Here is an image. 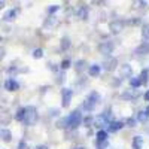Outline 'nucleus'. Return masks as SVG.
I'll list each match as a JSON object with an SVG mask.
<instances>
[{"mask_svg": "<svg viewBox=\"0 0 149 149\" xmlns=\"http://www.w3.org/2000/svg\"><path fill=\"white\" fill-rule=\"evenodd\" d=\"M82 121V115H81V112L79 110H73L72 113L63 121V122H60V127H67V128H76L79 124Z\"/></svg>", "mask_w": 149, "mask_h": 149, "instance_id": "1", "label": "nucleus"}, {"mask_svg": "<svg viewBox=\"0 0 149 149\" xmlns=\"http://www.w3.org/2000/svg\"><path fill=\"white\" fill-rule=\"evenodd\" d=\"M26 125H34L37 122V110L34 106H27L26 107V113H24V121Z\"/></svg>", "mask_w": 149, "mask_h": 149, "instance_id": "2", "label": "nucleus"}, {"mask_svg": "<svg viewBox=\"0 0 149 149\" xmlns=\"http://www.w3.org/2000/svg\"><path fill=\"white\" fill-rule=\"evenodd\" d=\"M98 102H100V95H98V93L93 91L88 97H86V100L84 102V109L90 112V110H93V109L97 106Z\"/></svg>", "mask_w": 149, "mask_h": 149, "instance_id": "3", "label": "nucleus"}, {"mask_svg": "<svg viewBox=\"0 0 149 149\" xmlns=\"http://www.w3.org/2000/svg\"><path fill=\"white\" fill-rule=\"evenodd\" d=\"M113 42H110V40H106V42H102L100 45H98V51H100L103 55H109L112 54V51H113Z\"/></svg>", "mask_w": 149, "mask_h": 149, "instance_id": "4", "label": "nucleus"}, {"mask_svg": "<svg viewBox=\"0 0 149 149\" xmlns=\"http://www.w3.org/2000/svg\"><path fill=\"white\" fill-rule=\"evenodd\" d=\"M72 95H73V93H72L70 88H64L63 91H61V98H63V100H61V106L67 107L72 102Z\"/></svg>", "mask_w": 149, "mask_h": 149, "instance_id": "5", "label": "nucleus"}, {"mask_svg": "<svg viewBox=\"0 0 149 149\" xmlns=\"http://www.w3.org/2000/svg\"><path fill=\"white\" fill-rule=\"evenodd\" d=\"M124 26H125V22H124V21H113V22H110L109 29H110V31L113 34H116V33H119L124 29Z\"/></svg>", "mask_w": 149, "mask_h": 149, "instance_id": "6", "label": "nucleus"}, {"mask_svg": "<svg viewBox=\"0 0 149 149\" xmlns=\"http://www.w3.org/2000/svg\"><path fill=\"white\" fill-rule=\"evenodd\" d=\"M118 66V60L116 58H107V60H104V63H103V69L104 70H113L115 67Z\"/></svg>", "mask_w": 149, "mask_h": 149, "instance_id": "7", "label": "nucleus"}, {"mask_svg": "<svg viewBox=\"0 0 149 149\" xmlns=\"http://www.w3.org/2000/svg\"><path fill=\"white\" fill-rule=\"evenodd\" d=\"M5 88H6L8 91H17V90L19 88V84H18L15 79H8V81L5 82Z\"/></svg>", "mask_w": 149, "mask_h": 149, "instance_id": "8", "label": "nucleus"}, {"mask_svg": "<svg viewBox=\"0 0 149 149\" xmlns=\"http://www.w3.org/2000/svg\"><path fill=\"white\" fill-rule=\"evenodd\" d=\"M78 18H81V19H86V18H88V6L81 5L78 8Z\"/></svg>", "mask_w": 149, "mask_h": 149, "instance_id": "9", "label": "nucleus"}, {"mask_svg": "<svg viewBox=\"0 0 149 149\" xmlns=\"http://www.w3.org/2000/svg\"><path fill=\"white\" fill-rule=\"evenodd\" d=\"M107 116H109V112H107V113H104V115L97 116L95 121H94V124H95L97 127H103V125H106V124H107Z\"/></svg>", "mask_w": 149, "mask_h": 149, "instance_id": "10", "label": "nucleus"}, {"mask_svg": "<svg viewBox=\"0 0 149 149\" xmlns=\"http://www.w3.org/2000/svg\"><path fill=\"white\" fill-rule=\"evenodd\" d=\"M0 139H2L3 142H10L12 140V133L8 128H2L0 130Z\"/></svg>", "mask_w": 149, "mask_h": 149, "instance_id": "11", "label": "nucleus"}, {"mask_svg": "<svg viewBox=\"0 0 149 149\" xmlns=\"http://www.w3.org/2000/svg\"><path fill=\"white\" fill-rule=\"evenodd\" d=\"M122 127H124V124H122V122H119V121H112V122L109 124V131L115 133V131L121 130Z\"/></svg>", "mask_w": 149, "mask_h": 149, "instance_id": "12", "label": "nucleus"}, {"mask_svg": "<svg viewBox=\"0 0 149 149\" xmlns=\"http://www.w3.org/2000/svg\"><path fill=\"white\" fill-rule=\"evenodd\" d=\"M136 54H140V55L149 54V42H145L143 45H140L137 49H136Z\"/></svg>", "mask_w": 149, "mask_h": 149, "instance_id": "13", "label": "nucleus"}, {"mask_svg": "<svg viewBox=\"0 0 149 149\" xmlns=\"http://www.w3.org/2000/svg\"><path fill=\"white\" fill-rule=\"evenodd\" d=\"M17 14H18V9H12V10H8L6 14H5V17H3V19H5V21H12V19H15Z\"/></svg>", "mask_w": 149, "mask_h": 149, "instance_id": "14", "label": "nucleus"}, {"mask_svg": "<svg viewBox=\"0 0 149 149\" xmlns=\"http://www.w3.org/2000/svg\"><path fill=\"white\" fill-rule=\"evenodd\" d=\"M97 140H98V143L106 142V140H107V133H106V131H103V130H100V131L97 133Z\"/></svg>", "mask_w": 149, "mask_h": 149, "instance_id": "15", "label": "nucleus"}, {"mask_svg": "<svg viewBox=\"0 0 149 149\" xmlns=\"http://www.w3.org/2000/svg\"><path fill=\"white\" fill-rule=\"evenodd\" d=\"M88 73L91 74V76H97V74L100 73V66H98V64H93V66L88 69Z\"/></svg>", "mask_w": 149, "mask_h": 149, "instance_id": "16", "label": "nucleus"}, {"mask_svg": "<svg viewBox=\"0 0 149 149\" xmlns=\"http://www.w3.org/2000/svg\"><path fill=\"white\" fill-rule=\"evenodd\" d=\"M142 143H143V139L140 137V136H136V137L133 139V148L134 149H140Z\"/></svg>", "mask_w": 149, "mask_h": 149, "instance_id": "17", "label": "nucleus"}, {"mask_svg": "<svg viewBox=\"0 0 149 149\" xmlns=\"http://www.w3.org/2000/svg\"><path fill=\"white\" fill-rule=\"evenodd\" d=\"M121 74H122V78L124 76H131V67L128 64H124L122 69H121Z\"/></svg>", "mask_w": 149, "mask_h": 149, "instance_id": "18", "label": "nucleus"}, {"mask_svg": "<svg viewBox=\"0 0 149 149\" xmlns=\"http://www.w3.org/2000/svg\"><path fill=\"white\" fill-rule=\"evenodd\" d=\"M24 113H26V107L18 109L17 113H15V119H17V121H24Z\"/></svg>", "mask_w": 149, "mask_h": 149, "instance_id": "19", "label": "nucleus"}, {"mask_svg": "<svg viewBox=\"0 0 149 149\" xmlns=\"http://www.w3.org/2000/svg\"><path fill=\"white\" fill-rule=\"evenodd\" d=\"M70 48V39L69 37H63V39H61V49H63V51H66V49H69Z\"/></svg>", "mask_w": 149, "mask_h": 149, "instance_id": "20", "label": "nucleus"}, {"mask_svg": "<svg viewBox=\"0 0 149 149\" xmlns=\"http://www.w3.org/2000/svg\"><path fill=\"white\" fill-rule=\"evenodd\" d=\"M142 37H143V40L149 42V26H145L143 30H142Z\"/></svg>", "mask_w": 149, "mask_h": 149, "instance_id": "21", "label": "nucleus"}, {"mask_svg": "<svg viewBox=\"0 0 149 149\" xmlns=\"http://www.w3.org/2000/svg\"><path fill=\"white\" fill-rule=\"evenodd\" d=\"M130 85L133 86V88H137V86H140V85H142V82H140V79L134 78V79H131V81H130Z\"/></svg>", "mask_w": 149, "mask_h": 149, "instance_id": "22", "label": "nucleus"}, {"mask_svg": "<svg viewBox=\"0 0 149 149\" xmlns=\"http://www.w3.org/2000/svg\"><path fill=\"white\" fill-rule=\"evenodd\" d=\"M139 79H140L142 85L148 82V70H143V72H142V74H140V78H139Z\"/></svg>", "mask_w": 149, "mask_h": 149, "instance_id": "23", "label": "nucleus"}, {"mask_svg": "<svg viewBox=\"0 0 149 149\" xmlns=\"http://www.w3.org/2000/svg\"><path fill=\"white\" fill-rule=\"evenodd\" d=\"M84 69H85V61H84V60L78 61V63H76V70H78V72H82Z\"/></svg>", "mask_w": 149, "mask_h": 149, "instance_id": "24", "label": "nucleus"}, {"mask_svg": "<svg viewBox=\"0 0 149 149\" xmlns=\"http://www.w3.org/2000/svg\"><path fill=\"white\" fill-rule=\"evenodd\" d=\"M137 119L139 121H146L148 119V113H146V112H139V115H137Z\"/></svg>", "mask_w": 149, "mask_h": 149, "instance_id": "25", "label": "nucleus"}, {"mask_svg": "<svg viewBox=\"0 0 149 149\" xmlns=\"http://www.w3.org/2000/svg\"><path fill=\"white\" fill-rule=\"evenodd\" d=\"M42 55H43L42 49H34V52H33V57H34V58H40Z\"/></svg>", "mask_w": 149, "mask_h": 149, "instance_id": "26", "label": "nucleus"}, {"mask_svg": "<svg viewBox=\"0 0 149 149\" xmlns=\"http://www.w3.org/2000/svg\"><path fill=\"white\" fill-rule=\"evenodd\" d=\"M93 122H94V119H93L91 116H86V118L84 119V124H85L86 127H91V124H93Z\"/></svg>", "mask_w": 149, "mask_h": 149, "instance_id": "27", "label": "nucleus"}, {"mask_svg": "<svg viewBox=\"0 0 149 149\" xmlns=\"http://www.w3.org/2000/svg\"><path fill=\"white\" fill-rule=\"evenodd\" d=\"M125 124L128 127H136V119L134 118H128L127 121H125Z\"/></svg>", "mask_w": 149, "mask_h": 149, "instance_id": "28", "label": "nucleus"}, {"mask_svg": "<svg viewBox=\"0 0 149 149\" xmlns=\"http://www.w3.org/2000/svg\"><path fill=\"white\" fill-rule=\"evenodd\" d=\"M70 67V60H63V63H61V69H69Z\"/></svg>", "mask_w": 149, "mask_h": 149, "instance_id": "29", "label": "nucleus"}, {"mask_svg": "<svg viewBox=\"0 0 149 149\" xmlns=\"http://www.w3.org/2000/svg\"><path fill=\"white\" fill-rule=\"evenodd\" d=\"M18 149H29V145L26 142H19L18 143Z\"/></svg>", "mask_w": 149, "mask_h": 149, "instance_id": "30", "label": "nucleus"}, {"mask_svg": "<svg viewBox=\"0 0 149 149\" xmlns=\"http://www.w3.org/2000/svg\"><path fill=\"white\" fill-rule=\"evenodd\" d=\"M5 54H6V49H5L3 46H0V60L5 58Z\"/></svg>", "mask_w": 149, "mask_h": 149, "instance_id": "31", "label": "nucleus"}, {"mask_svg": "<svg viewBox=\"0 0 149 149\" xmlns=\"http://www.w3.org/2000/svg\"><path fill=\"white\" fill-rule=\"evenodd\" d=\"M133 97H134V95L130 94V93H124V94H122V98H128V100H131Z\"/></svg>", "mask_w": 149, "mask_h": 149, "instance_id": "32", "label": "nucleus"}, {"mask_svg": "<svg viewBox=\"0 0 149 149\" xmlns=\"http://www.w3.org/2000/svg\"><path fill=\"white\" fill-rule=\"evenodd\" d=\"M54 10H58V6H52V8H49V12H54Z\"/></svg>", "mask_w": 149, "mask_h": 149, "instance_id": "33", "label": "nucleus"}, {"mask_svg": "<svg viewBox=\"0 0 149 149\" xmlns=\"http://www.w3.org/2000/svg\"><path fill=\"white\" fill-rule=\"evenodd\" d=\"M145 100H146V102H149V91H146V93H145Z\"/></svg>", "mask_w": 149, "mask_h": 149, "instance_id": "34", "label": "nucleus"}, {"mask_svg": "<svg viewBox=\"0 0 149 149\" xmlns=\"http://www.w3.org/2000/svg\"><path fill=\"white\" fill-rule=\"evenodd\" d=\"M36 149H48V148H46V146H43V145H40V146H37Z\"/></svg>", "mask_w": 149, "mask_h": 149, "instance_id": "35", "label": "nucleus"}, {"mask_svg": "<svg viewBox=\"0 0 149 149\" xmlns=\"http://www.w3.org/2000/svg\"><path fill=\"white\" fill-rule=\"evenodd\" d=\"M3 6H5V3H3V2H0V9H2Z\"/></svg>", "mask_w": 149, "mask_h": 149, "instance_id": "36", "label": "nucleus"}, {"mask_svg": "<svg viewBox=\"0 0 149 149\" xmlns=\"http://www.w3.org/2000/svg\"><path fill=\"white\" fill-rule=\"evenodd\" d=\"M146 113H148V116H149V107L146 109Z\"/></svg>", "mask_w": 149, "mask_h": 149, "instance_id": "37", "label": "nucleus"}, {"mask_svg": "<svg viewBox=\"0 0 149 149\" xmlns=\"http://www.w3.org/2000/svg\"><path fill=\"white\" fill-rule=\"evenodd\" d=\"M74 149H85V148H74Z\"/></svg>", "mask_w": 149, "mask_h": 149, "instance_id": "38", "label": "nucleus"}, {"mask_svg": "<svg viewBox=\"0 0 149 149\" xmlns=\"http://www.w3.org/2000/svg\"><path fill=\"white\" fill-rule=\"evenodd\" d=\"M0 40H2V37H0Z\"/></svg>", "mask_w": 149, "mask_h": 149, "instance_id": "39", "label": "nucleus"}]
</instances>
